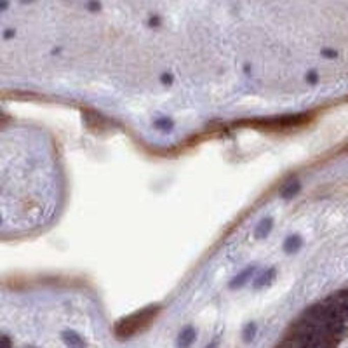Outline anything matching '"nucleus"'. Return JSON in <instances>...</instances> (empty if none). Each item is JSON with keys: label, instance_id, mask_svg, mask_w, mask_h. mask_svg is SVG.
Returning a JSON list of instances; mask_svg holds the SVG:
<instances>
[{"label": "nucleus", "instance_id": "2eb2a0df", "mask_svg": "<svg viewBox=\"0 0 348 348\" xmlns=\"http://www.w3.org/2000/svg\"><path fill=\"white\" fill-rule=\"evenodd\" d=\"M162 80H164V82H171V75H162Z\"/></svg>", "mask_w": 348, "mask_h": 348}, {"label": "nucleus", "instance_id": "a211bd4d", "mask_svg": "<svg viewBox=\"0 0 348 348\" xmlns=\"http://www.w3.org/2000/svg\"><path fill=\"white\" fill-rule=\"evenodd\" d=\"M207 348H214V345H209V346H207Z\"/></svg>", "mask_w": 348, "mask_h": 348}, {"label": "nucleus", "instance_id": "f3484780", "mask_svg": "<svg viewBox=\"0 0 348 348\" xmlns=\"http://www.w3.org/2000/svg\"><path fill=\"white\" fill-rule=\"evenodd\" d=\"M7 9V2H0V11Z\"/></svg>", "mask_w": 348, "mask_h": 348}, {"label": "nucleus", "instance_id": "aec40b11", "mask_svg": "<svg viewBox=\"0 0 348 348\" xmlns=\"http://www.w3.org/2000/svg\"><path fill=\"white\" fill-rule=\"evenodd\" d=\"M0 221H2V219H0Z\"/></svg>", "mask_w": 348, "mask_h": 348}, {"label": "nucleus", "instance_id": "1a4fd4ad", "mask_svg": "<svg viewBox=\"0 0 348 348\" xmlns=\"http://www.w3.org/2000/svg\"><path fill=\"white\" fill-rule=\"evenodd\" d=\"M254 334H256V324H254V322H249V324L244 328V341H253Z\"/></svg>", "mask_w": 348, "mask_h": 348}, {"label": "nucleus", "instance_id": "dca6fc26", "mask_svg": "<svg viewBox=\"0 0 348 348\" xmlns=\"http://www.w3.org/2000/svg\"><path fill=\"white\" fill-rule=\"evenodd\" d=\"M12 35H14V32H12V30H11V32H6V33H4V37H6V39H9V37H12Z\"/></svg>", "mask_w": 348, "mask_h": 348}, {"label": "nucleus", "instance_id": "9b49d317", "mask_svg": "<svg viewBox=\"0 0 348 348\" xmlns=\"http://www.w3.org/2000/svg\"><path fill=\"white\" fill-rule=\"evenodd\" d=\"M0 348H12V341L9 336H0Z\"/></svg>", "mask_w": 348, "mask_h": 348}, {"label": "nucleus", "instance_id": "9d476101", "mask_svg": "<svg viewBox=\"0 0 348 348\" xmlns=\"http://www.w3.org/2000/svg\"><path fill=\"white\" fill-rule=\"evenodd\" d=\"M155 126L159 127V129H164V131H171L172 129V122L169 120V118H162V120H157Z\"/></svg>", "mask_w": 348, "mask_h": 348}, {"label": "nucleus", "instance_id": "4468645a", "mask_svg": "<svg viewBox=\"0 0 348 348\" xmlns=\"http://www.w3.org/2000/svg\"><path fill=\"white\" fill-rule=\"evenodd\" d=\"M89 9H100V4H89Z\"/></svg>", "mask_w": 348, "mask_h": 348}, {"label": "nucleus", "instance_id": "ddd939ff", "mask_svg": "<svg viewBox=\"0 0 348 348\" xmlns=\"http://www.w3.org/2000/svg\"><path fill=\"white\" fill-rule=\"evenodd\" d=\"M322 54H324L326 58H334V56H336V53H334V51H324Z\"/></svg>", "mask_w": 348, "mask_h": 348}, {"label": "nucleus", "instance_id": "0eeeda50", "mask_svg": "<svg viewBox=\"0 0 348 348\" xmlns=\"http://www.w3.org/2000/svg\"><path fill=\"white\" fill-rule=\"evenodd\" d=\"M301 247V237L300 235H291L287 237L286 242H284V249L287 253H296Z\"/></svg>", "mask_w": 348, "mask_h": 348}, {"label": "nucleus", "instance_id": "f03ea898", "mask_svg": "<svg viewBox=\"0 0 348 348\" xmlns=\"http://www.w3.org/2000/svg\"><path fill=\"white\" fill-rule=\"evenodd\" d=\"M195 338H197V334H195V329L190 328V326H186V328L181 329V333L178 334L176 345H178V348H190V346L193 345Z\"/></svg>", "mask_w": 348, "mask_h": 348}, {"label": "nucleus", "instance_id": "6e6552de", "mask_svg": "<svg viewBox=\"0 0 348 348\" xmlns=\"http://www.w3.org/2000/svg\"><path fill=\"white\" fill-rule=\"evenodd\" d=\"M271 227H274V221H271L270 218L263 219V221L258 225V228H256V237H258V239H263V237L268 235L270 230H271Z\"/></svg>", "mask_w": 348, "mask_h": 348}, {"label": "nucleus", "instance_id": "20e7f679", "mask_svg": "<svg viewBox=\"0 0 348 348\" xmlns=\"http://www.w3.org/2000/svg\"><path fill=\"white\" fill-rule=\"evenodd\" d=\"M253 271H254V266L251 265L249 266V268H245V270H242L239 275H237L235 279H233V281L230 282V287L232 289H239V287H242L245 284V281H247L249 277H251L253 275Z\"/></svg>", "mask_w": 348, "mask_h": 348}, {"label": "nucleus", "instance_id": "423d86ee", "mask_svg": "<svg viewBox=\"0 0 348 348\" xmlns=\"http://www.w3.org/2000/svg\"><path fill=\"white\" fill-rule=\"evenodd\" d=\"M274 277H275V270H274V268L266 270L265 274L258 277V281H254V287H256V289H260V287L268 286V284H270L271 281H274Z\"/></svg>", "mask_w": 348, "mask_h": 348}, {"label": "nucleus", "instance_id": "39448f33", "mask_svg": "<svg viewBox=\"0 0 348 348\" xmlns=\"http://www.w3.org/2000/svg\"><path fill=\"white\" fill-rule=\"evenodd\" d=\"M300 188H301L300 181H296V180L287 181V183L284 185V188L281 190V195L284 198H291V197H294V195L300 192Z\"/></svg>", "mask_w": 348, "mask_h": 348}, {"label": "nucleus", "instance_id": "7ed1b4c3", "mask_svg": "<svg viewBox=\"0 0 348 348\" xmlns=\"http://www.w3.org/2000/svg\"><path fill=\"white\" fill-rule=\"evenodd\" d=\"M61 339L68 348H86V341L75 331H63Z\"/></svg>", "mask_w": 348, "mask_h": 348}, {"label": "nucleus", "instance_id": "6ab92c4d", "mask_svg": "<svg viewBox=\"0 0 348 348\" xmlns=\"http://www.w3.org/2000/svg\"><path fill=\"white\" fill-rule=\"evenodd\" d=\"M27 348H35V346H27Z\"/></svg>", "mask_w": 348, "mask_h": 348}, {"label": "nucleus", "instance_id": "f257e3e1", "mask_svg": "<svg viewBox=\"0 0 348 348\" xmlns=\"http://www.w3.org/2000/svg\"><path fill=\"white\" fill-rule=\"evenodd\" d=\"M155 313V310H141L138 312L136 315L129 317V319H124L122 322H118L115 333L118 338H127V336H133L134 333H138L146 322H150V317Z\"/></svg>", "mask_w": 348, "mask_h": 348}, {"label": "nucleus", "instance_id": "f8f14e48", "mask_svg": "<svg viewBox=\"0 0 348 348\" xmlns=\"http://www.w3.org/2000/svg\"><path fill=\"white\" fill-rule=\"evenodd\" d=\"M307 80H308L310 84H315L317 82V73H315V71H308Z\"/></svg>", "mask_w": 348, "mask_h": 348}]
</instances>
